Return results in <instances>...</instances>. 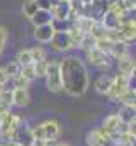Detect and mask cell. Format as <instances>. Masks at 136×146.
<instances>
[{"mask_svg": "<svg viewBox=\"0 0 136 146\" xmlns=\"http://www.w3.org/2000/svg\"><path fill=\"white\" fill-rule=\"evenodd\" d=\"M60 73L63 82V90L70 97H80L83 95L90 87L89 72L85 68V63L78 56H65L60 61Z\"/></svg>", "mask_w": 136, "mask_h": 146, "instance_id": "6da1fadb", "label": "cell"}, {"mask_svg": "<svg viewBox=\"0 0 136 146\" xmlns=\"http://www.w3.org/2000/svg\"><path fill=\"white\" fill-rule=\"evenodd\" d=\"M46 88L51 94H60L63 92V82H61V73H60V61L58 60H49L48 72H46Z\"/></svg>", "mask_w": 136, "mask_h": 146, "instance_id": "7a4b0ae2", "label": "cell"}, {"mask_svg": "<svg viewBox=\"0 0 136 146\" xmlns=\"http://www.w3.org/2000/svg\"><path fill=\"white\" fill-rule=\"evenodd\" d=\"M129 83H131V76L123 75V73H116V75L112 76V85H111V88H109V92H107L109 100H111V102H116L117 97H119L126 88H129Z\"/></svg>", "mask_w": 136, "mask_h": 146, "instance_id": "3957f363", "label": "cell"}, {"mask_svg": "<svg viewBox=\"0 0 136 146\" xmlns=\"http://www.w3.org/2000/svg\"><path fill=\"white\" fill-rule=\"evenodd\" d=\"M85 58H87V61H89L92 66H95V68L102 73H107L109 68H111V58H109L105 53L99 51L97 48H92L90 51H87V53H85Z\"/></svg>", "mask_w": 136, "mask_h": 146, "instance_id": "277c9868", "label": "cell"}, {"mask_svg": "<svg viewBox=\"0 0 136 146\" xmlns=\"http://www.w3.org/2000/svg\"><path fill=\"white\" fill-rule=\"evenodd\" d=\"M48 44L51 46V49L55 53H67L70 49H73V46L70 42V37L67 34V29H56Z\"/></svg>", "mask_w": 136, "mask_h": 146, "instance_id": "5b68a950", "label": "cell"}, {"mask_svg": "<svg viewBox=\"0 0 136 146\" xmlns=\"http://www.w3.org/2000/svg\"><path fill=\"white\" fill-rule=\"evenodd\" d=\"M87 145L89 146H112L111 134H107L102 127L92 129L87 134Z\"/></svg>", "mask_w": 136, "mask_h": 146, "instance_id": "8992f818", "label": "cell"}, {"mask_svg": "<svg viewBox=\"0 0 136 146\" xmlns=\"http://www.w3.org/2000/svg\"><path fill=\"white\" fill-rule=\"evenodd\" d=\"M70 10H71V2H70V0H60L58 3H55V5L49 9L53 21H58V22L68 21Z\"/></svg>", "mask_w": 136, "mask_h": 146, "instance_id": "52a82bcc", "label": "cell"}, {"mask_svg": "<svg viewBox=\"0 0 136 146\" xmlns=\"http://www.w3.org/2000/svg\"><path fill=\"white\" fill-rule=\"evenodd\" d=\"M12 141L17 143V145H21V146H31L33 141H34L33 133H31V126L26 124V122H22V124L17 127V131L14 133Z\"/></svg>", "mask_w": 136, "mask_h": 146, "instance_id": "ba28073f", "label": "cell"}, {"mask_svg": "<svg viewBox=\"0 0 136 146\" xmlns=\"http://www.w3.org/2000/svg\"><path fill=\"white\" fill-rule=\"evenodd\" d=\"M39 124L43 127L44 139H58V136L61 134V124L56 119H46V121H43Z\"/></svg>", "mask_w": 136, "mask_h": 146, "instance_id": "9c48e42d", "label": "cell"}, {"mask_svg": "<svg viewBox=\"0 0 136 146\" xmlns=\"http://www.w3.org/2000/svg\"><path fill=\"white\" fill-rule=\"evenodd\" d=\"M117 33H119L121 41H126V42L135 41V37H136V22H135V19H126V21H123V22L117 26Z\"/></svg>", "mask_w": 136, "mask_h": 146, "instance_id": "30bf717a", "label": "cell"}, {"mask_svg": "<svg viewBox=\"0 0 136 146\" xmlns=\"http://www.w3.org/2000/svg\"><path fill=\"white\" fill-rule=\"evenodd\" d=\"M55 31H56V27H55L53 22L51 24H44V26H37V27H34V39L37 42L48 44L51 41L53 34H55Z\"/></svg>", "mask_w": 136, "mask_h": 146, "instance_id": "8fae6325", "label": "cell"}, {"mask_svg": "<svg viewBox=\"0 0 136 146\" xmlns=\"http://www.w3.org/2000/svg\"><path fill=\"white\" fill-rule=\"evenodd\" d=\"M117 61V73H123V75H128V76H135V70H136V63H135V56L126 54V56H121Z\"/></svg>", "mask_w": 136, "mask_h": 146, "instance_id": "7c38bea8", "label": "cell"}, {"mask_svg": "<svg viewBox=\"0 0 136 146\" xmlns=\"http://www.w3.org/2000/svg\"><path fill=\"white\" fill-rule=\"evenodd\" d=\"M31 104L29 88H12V106L15 107H27Z\"/></svg>", "mask_w": 136, "mask_h": 146, "instance_id": "4fadbf2b", "label": "cell"}, {"mask_svg": "<svg viewBox=\"0 0 136 146\" xmlns=\"http://www.w3.org/2000/svg\"><path fill=\"white\" fill-rule=\"evenodd\" d=\"M111 85H112V76L107 75V73H102L101 76H97L95 82H94V88H95V92L101 94V95H107Z\"/></svg>", "mask_w": 136, "mask_h": 146, "instance_id": "5bb4252c", "label": "cell"}, {"mask_svg": "<svg viewBox=\"0 0 136 146\" xmlns=\"http://www.w3.org/2000/svg\"><path fill=\"white\" fill-rule=\"evenodd\" d=\"M119 126H121V119H119L117 114H109V115H105V119L102 121V129H104L107 134L117 133Z\"/></svg>", "mask_w": 136, "mask_h": 146, "instance_id": "9a60e30c", "label": "cell"}, {"mask_svg": "<svg viewBox=\"0 0 136 146\" xmlns=\"http://www.w3.org/2000/svg\"><path fill=\"white\" fill-rule=\"evenodd\" d=\"M34 24V27L37 26H44V24H51L53 22V17H51V12L49 10H44V9H37L34 12V15L29 19Z\"/></svg>", "mask_w": 136, "mask_h": 146, "instance_id": "2e32d148", "label": "cell"}, {"mask_svg": "<svg viewBox=\"0 0 136 146\" xmlns=\"http://www.w3.org/2000/svg\"><path fill=\"white\" fill-rule=\"evenodd\" d=\"M99 22L104 26V29L114 31V29H117V26H119V15H116V14L111 12V10H105Z\"/></svg>", "mask_w": 136, "mask_h": 146, "instance_id": "e0dca14e", "label": "cell"}, {"mask_svg": "<svg viewBox=\"0 0 136 146\" xmlns=\"http://www.w3.org/2000/svg\"><path fill=\"white\" fill-rule=\"evenodd\" d=\"M126 54H129V42H126V41H114L109 58L119 60L121 56H126Z\"/></svg>", "mask_w": 136, "mask_h": 146, "instance_id": "ac0fdd59", "label": "cell"}, {"mask_svg": "<svg viewBox=\"0 0 136 146\" xmlns=\"http://www.w3.org/2000/svg\"><path fill=\"white\" fill-rule=\"evenodd\" d=\"M94 22H95V19L80 15V17H77V19L73 21V26H75V27H78L83 34H89V33H90V29H92V26H94Z\"/></svg>", "mask_w": 136, "mask_h": 146, "instance_id": "d6986e66", "label": "cell"}, {"mask_svg": "<svg viewBox=\"0 0 136 146\" xmlns=\"http://www.w3.org/2000/svg\"><path fill=\"white\" fill-rule=\"evenodd\" d=\"M135 99H136V92H135V88H126L119 97H117V100L116 102H121L123 106H136L135 104Z\"/></svg>", "mask_w": 136, "mask_h": 146, "instance_id": "ffe728a7", "label": "cell"}, {"mask_svg": "<svg viewBox=\"0 0 136 146\" xmlns=\"http://www.w3.org/2000/svg\"><path fill=\"white\" fill-rule=\"evenodd\" d=\"M67 34H68V37H70V42H71V46H73V48H78V44H80L82 37L85 36V34H83L78 27H75L73 24L67 29Z\"/></svg>", "mask_w": 136, "mask_h": 146, "instance_id": "44dd1931", "label": "cell"}, {"mask_svg": "<svg viewBox=\"0 0 136 146\" xmlns=\"http://www.w3.org/2000/svg\"><path fill=\"white\" fill-rule=\"evenodd\" d=\"M135 109H136V106H123L121 110H119V112H116V114L119 115L121 122L128 124L129 121H133V119H135Z\"/></svg>", "mask_w": 136, "mask_h": 146, "instance_id": "7402d4cb", "label": "cell"}, {"mask_svg": "<svg viewBox=\"0 0 136 146\" xmlns=\"http://www.w3.org/2000/svg\"><path fill=\"white\" fill-rule=\"evenodd\" d=\"M112 42L114 41H111L109 37H101V39H95V48L99 49V51H102V53H105L107 56L111 54V49H112Z\"/></svg>", "mask_w": 136, "mask_h": 146, "instance_id": "603a6c76", "label": "cell"}, {"mask_svg": "<svg viewBox=\"0 0 136 146\" xmlns=\"http://www.w3.org/2000/svg\"><path fill=\"white\" fill-rule=\"evenodd\" d=\"M37 9H39V7H37L36 0H24V2H22V14H24L26 19H31Z\"/></svg>", "mask_w": 136, "mask_h": 146, "instance_id": "cb8c5ba5", "label": "cell"}, {"mask_svg": "<svg viewBox=\"0 0 136 146\" xmlns=\"http://www.w3.org/2000/svg\"><path fill=\"white\" fill-rule=\"evenodd\" d=\"M15 61L21 65V66H27V65H33V58H31V53H29V48L26 49H21L15 56Z\"/></svg>", "mask_w": 136, "mask_h": 146, "instance_id": "d4e9b609", "label": "cell"}, {"mask_svg": "<svg viewBox=\"0 0 136 146\" xmlns=\"http://www.w3.org/2000/svg\"><path fill=\"white\" fill-rule=\"evenodd\" d=\"M48 65H49V60H43V61H36V63H33V68H34V73H36V78H44V76H46Z\"/></svg>", "mask_w": 136, "mask_h": 146, "instance_id": "484cf974", "label": "cell"}, {"mask_svg": "<svg viewBox=\"0 0 136 146\" xmlns=\"http://www.w3.org/2000/svg\"><path fill=\"white\" fill-rule=\"evenodd\" d=\"M21 65L14 60V61H9L5 66H3V70H5V73L9 75V78H14V76H17V75H21Z\"/></svg>", "mask_w": 136, "mask_h": 146, "instance_id": "4316f807", "label": "cell"}, {"mask_svg": "<svg viewBox=\"0 0 136 146\" xmlns=\"http://www.w3.org/2000/svg\"><path fill=\"white\" fill-rule=\"evenodd\" d=\"M29 53H31L33 63L46 60V49H44V48H41V46H33V48H29Z\"/></svg>", "mask_w": 136, "mask_h": 146, "instance_id": "83f0119b", "label": "cell"}, {"mask_svg": "<svg viewBox=\"0 0 136 146\" xmlns=\"http://www.w3.org/2000/svg\"><path fill=\"white\" fill-rule=\"evenodd\" d=\"M105 33H107V29H104V26H102L101 22H99V21H95L89 34L94 37V39H101V37H105Z\"/></svg>", "mask_w": 136, "mask_h": 146, "instance_id": "f1b7e54d", "label": "cell"}, {"mask_svg": "<svg viewBox=\"0 0 136 146\" xmlns=\"http://www.w3.org/2000/svg\"><path fill=\"white\" fill-rule=\"evenodd\" d=\"M94 44H95V39L90 36V34H85V36L82 37V41H80L78 48H80V49H82L83 53H87V51H90L92 48H95Z\"/></svg>", "mask_w": 136, "mask_h": 146, "instance_id": "f546056e", "label": "cell"}, {"mask_svg": "<svg viewBox=\"0 0 136 146\" xmlns=\"http://www.w3.org/2000/svg\"><path fill=\"white\" fill-rule=\"evenodd\" d=\"M21 76H22V78H26L29 83H31V82H34V80H36V73H34L33 65L22 66V68H21Z\"/></svg>", "mask_w": 136, "mask_h": 146, "instance_id": "4dcf8cb0", "label": "cell"}, {"mask_svg": "<svg viewBox=\"0 0 136 146\" xmlns=\"http://www.w3.org/2000/svg\"><path fill=\"white\" fill-rule=\"evenodd\" d=\"M10 80H12V88H27V87H29V82H27L26 78H22L21 75L14 76V78H10Z\"/></svg>", "mask_w": 136, "mask_h": 146, "instance_id": "1f68e13d", "label": "cell"}, {"mask_svg": "<svg viewBox=\"0 0 136 146\" xmlns=\"http://www.w3.org/2000/svg\"><path fill=\"white\" fill-rule=\"evenodd\" d=\"M7 37H9V33H7V29H5L3 26H0V56H2V53H3V49H5V42H7Z\"/></svg>", "mask_w": 136, "mask_h": 146, "instance_id": "d6a6232c", "label": "cell"}, {"mask_svg": "<svg viewBox=\"0 0 136 146\" xmlns=\"http://www.w3.org/2000/svg\"><path fill=\"white\" fill-rule=\"evenodd\" d=\"M9 80H10V78H9V75L5 73L3 66H0V85H3V87H5V85L9 83Z\"/></svg>", "mask_w": 136, "mask_h": 146, "instance_id": "836d02e7", "label": "cell"}, {"mask_svg": "<svg viewBox=\"0 0 136 146\" xmlns=\"http://www.w3.org/2000/svg\"><path fill=\"white\" fill-rule=\"evenodd\" d=\"M36 3H37L39 9H44V10H49L51 9V2L49 0H36Z\"/></svg>", "mask_w": 136, "mask_h": 146, "instance_id": "e575fe53", "label": "cell"}, {"mask_svg": "<svg viewBox=\"0 0 136 146\" xmlns=\"http://www.w3.org/2000/svg\"><path fill=\"white\" fill-rule=\"evenodd\" d=\"M31 146H48V143H46V139H34Z\"/></svg>", "mask_w": 136, "mask_h": 146, "instance_id": "d590c367", "label": "cell"}, {"mask_svg": "<svg viewBox=\"0 0 136 146\" xmlns=\"http://www.w3.org/2000/svg\"><path fill=\"white\" fill-rule=\"evenodd\" d=\"M55 146H71L70 143H55Z\"/></svg>", "mask_w": 136, "mask_h": 146, "instance_id": "8d00e7d4", "label": "cell"}, {"mask_svg": "<svg viewBox=\"0 0 136 146\" xmlns=\"http://www.w3.org/2000/svg\"><path fill=\"white\" fill-rule=\"evenodd\" d=\"M2 90H3V85H0V92H2Z\"/></svg>", "mask_w": 136, "mask_h": 146, "instance_id": "74e56055", "label": "cell"}, {"mask_svg": "<svg viewBox=\"0 0 136 146\" xmlns=\"http://www.w3.org/2000/svg\"><path fill=\"white\" fill-rule=\"evenodd\" d=\"M70 2H73V0H70Z\"/></svg>", "mask_w": 136, "mask_h": 146, "instance_id": "f35d334b", "label": "cell"}]
</instances>
